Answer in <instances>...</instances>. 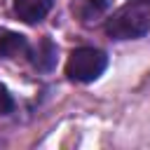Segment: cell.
<instances>
[{"label":"cell","mask_w":150,"mask_h":150,"mask_svg":"<svg viewBox=\"0 0 150 150\" xmlns=\"http://www.w3.org/2000/svg\"><path fill=\"white\" fill-rule=\"evenodd\" d=\"M148 30H150V2L145 0H131L105 21V33L112 40H136L143 38Z\"/></svg>","instance_id":"cell-1"},{"label":"cell","mask_w":150,"mask_h":150,"mask_svg":"<svg viewBox=\"0 0 150 150\" xmlns=\"http://www.w3.org/2000/svg\"><path fill=\"white\" fill-rule=\"evenodd\" d=\"M105 68H108L105 52H101L96 47H77L68 56L66 75L73 82H94L96 77L103 75Z\"/></svg>","instance_id":"cell-2"},{"label":"cell","mask_w":150,"mask_h":150,"mask_svg":"<svg viewBox=\"0 0 150 150\" xmlns=\"http://www.w3.org/2000/svg\"><path fill=\"white\" fill-rule=\"evenodd\" d=\"M52 5L54 0H14V14L23 23H40L49 14Z\"/></svg>","instance_id":"cell-3"},{"label":"cell","mask_w":150,"mask_h":150,"mask_svg":"<svg viewBox=\"0 0 150 150\" xmlns=\"http://www.w3.org/2000/svg\"><path fill=\"white\" fill-rule=\"evenodd\" d=\"M28 54V40L21 33L0 28V59H16Z\"/></svg>","instance_id":"cell-4"},{"label":"cell","mask_w":150,"mask_h":150,"mask_svg":"<svg viewBox=\"0 0 150 150\" xmlns=\"http://www.w3.org/2000/svg\"><path fill=\"white\" fill-rule=\"evenodd\" d=\"M30 63H33V68H38V70L49 73V70L54 68V63H56V45H54L49 38H42V40L38 42L33 56H30Z\"/></svg>","instance_id":"cell-5"},{"label":"cell","mask_w":150,"mask_h":150,"mask_svg":"<svg viewBox=\"0 0 150 150\" xmlns=\"http://www.w3.org/2000/svg\"><path fill=\"white\" fill-rule=\"evenodd\" d=\"M112 5V0H73V14L80 21H91L98 19L103 12H108V7Z\"/></svg>","instance_id":"cell-6"},{"label":"cell","mask_w":150,"mask_h":150,"mask_svg":"<svg viewBox=\"0 0 150 150\" xmlns=\"http://www.w3.org/2000/svg\"><path fill=\"white\" fill-rule=\"evenodd\" d=\"M14 110V98H12V94L0 84V115H7V112H12Z\"/></svg>","instance_id":"cell-7"}]
</instances>
